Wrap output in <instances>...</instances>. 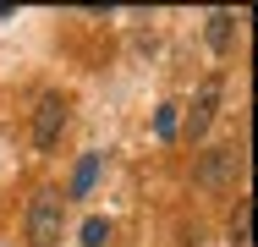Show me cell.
Masks as SVG:
<instances>
[{
    "label": "cell",
    "instance_id": "obj_3",
    "mask_svg": "<svg viewBox=\"0 0 258 247\" xmlns=\"http://www.w3.org/2000/svg\"><path fill=\"white\" fill-rule=\"evenodd\" d=\"M236 148H209L204 159H198V187H225L231 176H236Z\"/></svg>",
    "mask_w": 258,
    "mask_h": 247
},
{
    "label": "cell",
    "instance_id": "obj_4",
    "mask_svg": "<svg viewBox=\"0 0 258 247\" xmlns=\"http://www.w3.org/2000/svg\"><path fill=\"white\" fill-rule=\"evenodd\" d=\"M214 104H220V83H209L204 94H198V104H192V115H187V132H192V138H204V132H209Z\"/></svg>",
    "mask_w": 258,
    "mask_h": 247
},
{
    "label": "cell",
    "instance_id": "obj_7",
    "mask_svg": "<svg viewBox=\"0 0 258 247\" xmlns=\"http://www.w3.org/2000/svg\"><path fill=\"white\" fill-rule=\"evenodd\" d=\"M154 132H159V138H170V132H176V104H159V115H154Z\"/></svg>",
    "mask_w": 258,
    "mask_h": 247
},
{
    "label": "cell",
    "instance_id": "obj_1",
    "mask_svg": "<svg viewBox=\"0 0 258 247\" xmlns=\"http://www.w3.org/2000/svg\"><path fill=\"white\" fill-rule=\"evenodd\" d=\"M28 242L33 247H55L60 242V198L55 193H39L28 203Z\"/></svg>",
    "mask_w": 258,
    "mask_h": 247
},
{
    "label": "cell",
    "instance_id": "obj_6",
    "mask_svg": "<svg viewBox=\"0 0 258 247\" xmlns=\"http://www.w3.org/2000/svg\"><path fill=\"white\" fill-rule=\"evenodd\" d=\"M104 242H110V225H104L99 214H94V220L83 225V247H104Z\"/></svg>",
    "mask_w": 258,
    "mask_h": 247
},
{
    "label": "cell",
    "instance_id": "obj_5",
    "mask_svg": "<svg viewBox=\"0 0 258 247\" xmlns=\"http://www.w3.org/2000/svg\"><path fill=\"white\" fill-rule=\"evenodd\" d=\"M209 49H214V55L231 49V11H214V17H209Z\"/></svg>",
    "mask_w": 258,
    "mask_h": 247
},
{
    "label": "cell",
    "instance_id": "obj_8",
    "mask_svg": "<svg viewBox=\"0 0 258 247\" xmlns=\"http://www.w3.org/2000/svg\"><path fill=\"white\" fill-rule=\"evenodd\" d=\"M231 231H236V247H247V203L236 209V220H231Z\"/></svg>",
    "mask_w": 258,
    "mask_h": 247
},
{
    "label": "cell",
    "instance_id": "obj_2",
    "mask_svg": "<svg viewBox=\"0 0 258 247\" xmlns=\"http://www.w3.org/2000/svg\"><path fill=\"white\" fill-rule=\"evenodd\" d=\"M60 132H66V99L50 94L39 110H33V143H39V148H55V143H60Z\"/></svg>",
    "mask_w": 258,
    "mask_h": 247
}]
</instances>
